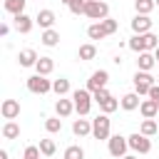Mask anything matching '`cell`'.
Wrapping results in <instances>:
<instances>
[{
	"label": "cell",
	"mask_w": 159,
	"mask_h": 159,
	"mask_svg": "<svg viewBox=\"0 0 159 159\" xmlns=\"http://www.w3.org/2000/svg\"><path fill=\"white\" fill-rule=\"evenodd\" d=\"M0 159H7V152H5V149L0 152Z\"/></svg>",
	"instance_id": "cell-39"
},
{
	"label": "cell",
	"mask_w": 159,
	"mask_h": 159,
	"mask_svg": "<svg viewBox=\"0 0 159 159\" xmlns=\"http://www.w3.org/2000/svg\"><path fill=\"white\" fill-rule=\"evenodd\" d=\"M109 97H112V94H109V89H107V87H104V89H97V92L92 94V99H94L97 104H102V102H104V99H109Z\"/></svg>",
	"instance_id": "cell-36"
},
{
	"label": "cell",
	"mask_w": 159,
	"mask_h": 159,
	"mask_svg": "<svg viewBox=\"0 0 159 159\" xmlns=\"http://www.w3.org/2000/svg\"><path fill=\"white\" fill-rule=\"evenodd\" d=\"M25 2H27V0H5V12H10V15H22V12H25Z\"/></svg>",
	"instance_id": "cell-25"
},
{
	"label": "cell",
	"mask_w": 159,
	"mask_h": 159,
	"mask_svg": "<svg viewBox=\"0 0 159 159\" xmlns=\"http://www.w3.org/2000/svg\"><path fill=\"white\" fill-rule=\"evenodd\" d=\"M40 40H42V45H47V47H55V45L60 42V32H57L55 27H52V30H45Z\"/></svg>",
	"instance_id": "cell-28"
},
{
	"label": "cell",
	"mask_w": 159,
	"mask_h": 159,
	"mask_svg": "<svg viewBox=\"0 0 159 159\" xmlns=\"http://www.w3.org/2000/svg\"><path fill=\"white\" fill-rule=\"evenodd\" d=\"M139 112H142V117H144V119H154V117H157V112H159V104H157L154 99H142Z\"/></svg>",
	"instance_id": "cell-17"
},
{
	"label": "cell",
	"mask_w": 159,
	"mask_h": 159,
	"mask_svg": "<svg viewBox=\"0 0 159 159\" xmlns=\"http://www.w3.org/2000/svg\"><path fill=\"white\" fill-rule=\"evenodd\" d=\"M35 70H37V75L47 77V75L55 70V62H52V57H40V60H37V65H35Z\"/></svg>",
	"instance_id": "cell-20"
},
{
	"label": "cell",
	"mask_w": 159,
	"mask_h": 159,
	"mask_svg": "<svg viewBox=\"0 0 159 159\" xmlns=\"http://www.w3.org/2000/svg\"><path fill=\"white\" fill-rule=\"evenodd\" d=\"M60 2H65V5H67V7H70V2H72V0H60Z\"/></svg>",
	"instance_id": "cell-41"
},
{
	"label": "cell",
	"mask_w": 159,
	"mask_h": 159,
	"mask_svg": "<svg viewBox=\"0 0 159 159\" xmlns=\"http://www.w3.org/2000/svg\"><path fill=\"white\" fill-rule=\"evenodd\" d=\"M72 102H75V112L80 117H84V114H89L94 99H92V92L89 89H75L72 92Z\"/></svg>",
	"instance_id": "cell-3"
},
{
	"label": "cell",
	"mask_w": 159,
	"mask_h": 159,
	"mask_svg": "<svg viewBox=\"0 0 159 159\" xmlns=\"http://www.w3.org/2000/svg\"><path fill=\"white\" fill-rule=\"evenodd\" d=\"M132 32H134V35H147V32H152V20H149V15H134V17H132Z\"/></svg>",
	"instance_id": "cell-10"
},
{
	"label": "cell",
	"mask_w": 159,
	"mask_h": 159,
	"mask_svg": "<svg viewBox=\"0 0 159 159\" xmlns=\"http://www.w3.org/2000/svg\"><path fill=\"white\" fill-rule=\"evenodd\" d=\"M65 159H84V149L80 144H72L65 149Z\"/></svg>",
	"instance_id": "cell-30"
},
{
	"label": "cell",
	"mask_w": 159,
	"mask_h": 159,
	"mask_svg": "<svg viewBox=\"0 0 159 159\" xmlns=\"http://www.w3.org/2000/svg\"><path fill=\"white\" fill-rule=\"evenodd\" d=\"M77 57H80V60H84V62H87V60H94V57H97V47H94L92 42H87V45H80V50H77Z\"/></svg>",
	"instance_id": "cell-23"
},
{
	"label": "cell",
	"mask_w": 159,
	"mask_h": 159,
	"mask_svg": "<svg viewBox=\"0 0 159 159\" xmlns=\"http://www.w3.org/2000/svg\"><path fill=\"white\" fill-rule=\"evenodd\" d=\"M0 112H2V117L10 122V119L20 117V102H17V99H2V104H0Z\"/></svg>",
	"instance_id": "cell-11"
},
{
	"label": "cell",
	"mask_w": 159,
	"mask_h": 159,
	"mask_svg": "<svg viewBox=\"0 0 159 159\" xmlns=\"http://www.w3.org/2000/svg\"><path fill=\"white\" fill-rule=\"evenodd\" d=\"M154 65H157L154 52H142V55L137 57V67H139V72H152Z\"/></svg>",
	"instance_id": "cell-12"
},
{
	"label": "cell",
	"mask_w": 159,
	"mask_h": 159,
	"mask_svg": "<svg viewBox=\"0 0 159 159\" xmlns=\"http://www.w3.org/2000/svg\"><path fill=\"white\" fill-rule=\"evenodd\" d=\"M2 137H5V139H17V137H20V124H17L15 119L5 122V124H2Z\"/></svg>",
	"instance_id": "cell-21"
},
{
	"label": "cell",
	"mask_w": 159,
	"mask_h": 159,
	"mask_svg": "<svg viewBox=\"0 0 159 159\" xmlns=\"http://www.w3.org/2000/svg\"><path fill=\"white\" fill-rule=\"evenodd\" d=\"M107 149H109V154H112L114 159H122V157H127L129 139H127V137H122V134H112V137L107 139Z\"/></svg>",
	"instance_id": "cell-5"
},
{
	"label": "cell",
	"mask_w": 159,
	"mask_h": 159,
	"mask_svg": "<svg viewBox=\"0 0 159 159\" xmlns=\"http://www.w3.org/2000/svg\"><path fill=\"white\" fill-rule=\"evenodd\" d=\"M92 137L99 139V142L112 137V119H109V114H97L92 119Z\"/></svg>",
	"instance_id": "cell-2"
},
{
	"label": "cell",
	"mask_w": 159,
	"mask_h": 159,
	"mask_svg": "<svg viewBox=\"0 0 159 159\" xmlns=\"http://www.w3.org/2000/svg\"><path fill=\"white\" fill-rule=\"evenodd\" d=\"M32 25H35V20L30 17V15H15V30L20 32V35H27L30 30H32Z\"/></svg>",
	"instance_id": "cell-13"
},
{
	"label": "cell",
	"mask_w": 159,
	"mask_h": 159,
	"mask_svg": "<svg viewBox=\"0 0 159 159\" xmlns=\"http://www.w3.org/2000/svg\"><path fill=\"white\" fill-rule=\"evenodd\" d=\"M149 99H154V102L159 104V84H154V87L149 89Z\"/></svg>",
	"instance_id": "cell-37"
},
{
	"label": "cell",
	"mask_w": 159,
	"mask_h": 159,
	"mask_svg": "<svg viewBox=\"0 0 159 159\" xmlns=\"http://www.w3.org/2000/svg\"><path fill=\"white\" fill-rule=\"evenodd\" d=\"M117 107H119V102H117L114 97H109V99H104V102L99 104V109H102V114H112V112H114Z\"/></svg>",
	"instance_id": "cell-31"
},
{
	"label": "cell",
	"mask_w": 159,
	"mask_h": 159,
	"mask_svg": "<svg viewBox=\"0 0 159 159\" xmlns=\"http://www.w3.org/2000/svg\"><path fill=\"white\" fill-rule=\"evenodd\" d=\"M154 7H157L154 0H134V10H137V15H149Z\"/></svg>",
	"instance_id": "cell-27"
},
{
	"label": "cell",
	"mask_w": 159,
	"mask_h": 159,
	"mask_svg": "<svg viewBox=\"0 0 159 159\" xmlns=\"http://www.w3.org/2000/svg\"><path fill=\"white\" fill-rule=\"evenodd\" d=\"M157 84V77H152V72H139L134 75V92L142 97V94H149V89Z\"/></svg>",
	"instance_id": "cell-6"
},
{
	"label": "cell",
	"mask_w": 159,
	"mask_h": 159,
	"mask_svg": "<svg viewBox=\"0 0 159 159\" xmlns=\"http://www.w3.org/2000/svg\"><path fill=\"white\" fill-rule=\"evenodd\" d=\"M7 32H10V25H7V22H2V25H0V35H2V37H5V35H7Z\"/></svg>",
	"instance_id": "cell-38"
},
{
	"label": "cell",
	"mask_w": 159,
	"mask_h": 159,
	"mask_svg": "<svg viewBox=\"0 0 159 159\" xmlns=\"http://www.w3.org/2000/svg\"><path fill=\"white\" fill-rule=\"evenodd\" d=\"M45 129H47L50 134L62 132V119H60V117H47V119H45Z\"/></svg>",
	"instance_id": "cell-29"
},
{
	"label": "cell",
	"mask_w": 159,
	"mask_h": 159,
	"mask_svg": "<svg viewBox=\"0 0 159 159\" xmlns=\"http://www.w3.org/2000/svg\"><path fill=\"white\" fill-rule=\"evenodd\" d=\"M37 60H40V57H37V52H35V50H30V47H27V50H22V52L17 55L20 67H35V65H37Z\"/></svg>",
	"instance_id": "cell-15"
},
{
	"label": "cell",
	"mask_w": 159,
	"mask_h": 159,
	"mask_svg": "<svg viewBox=\"0 0 159 159\" xmlns=\"http://www.w3.org/2000/svg\"><path fill=\"white\" fill-rule=\"evenodd\" d=\"M52 92H55L57 97H65V94L70 92V80H67V77H60V80H52Z\"/></svg>",
	"instance_id": "cell-24"
},
{
	"label": "cell",
	"mask_w": 159,
	"mask_h": 159,
	"mask_svg": "<svg viewBox=\"0 0 159 159\" xmlns=\"http://www.w3.org/2000/svg\"><path fill=\"white\" fill-rule=\"evenodd\" d=\"M159 47V37L154 32H147V35H132L129 37V50L142 55V52H154Z\"/></svg>",
	"instance_id": "cell-1"
},
{
	"label": "cell",
	"mask_w": 159,
	"mask_h": 159,
	"mask_svg": "<svg viewBox=\"0 0 159 159\" xmlns=\"http://www.w3.org/2000/svg\"><path fill=\"white\" fill-rule=\"evenodd\" d=\"M107 82H109V72H107V70H97V72L89 75V80H87V89L94 94L97 89H104Z\"/></svg>",
	"instance_id": "cell-9"
},
{
	"label": "cell",
	"mask_w": 159,
	"mask_h": 159,
	"mask_svg": "<svg viewBox=\"0 0 159 159\" xmlns=\"http://www.w3.org/2000/svg\"><path fill=\"white\" fill-rule=\"evenodd\" d=\"M55 149H57V147H55V142H52V139H40V152H42L45 157H52V154H55Z\"/></svg>",
	"instance_id": "cell-32"
},
{
	"label": "cell",
	"mask_w": 159,
	"mask_h": 159,
	"mask_svg": "<svg viewBox=\"0 0 159 159\" xmlns=\"http://www.w3.org/2000/svg\"><path fill=\"white\" fill-rule=\"evenodd\" d=\"M72 132H75V137H87V134H92V122L89 119H75Z\"/></svg>",
	"instance_id": "cell-19"
},
{
	"label": "cell",
	"mask_w": 159,
	"mask_h": 159,
	"mask_svg": "<svg viewBox=\"0 0 159 159\" xmlns=\"http://www.w3.org/2000/svg\"><path fill=\"white\" fill-rule=\"evenodd\" d=\"M87 2H89V0H87Z\"/></svg>",
	"instance_id": "cell-45"
},
{
	"label": "cell",
	"mask_w": 159,
	"mask_h": 159,
	"mask_svg": "<svg viewBox=\"0 0 159 159\" xmlns=\"http://www.w3.org/2000/svg\"><path fill=\"white\" fill-rule=\"evenodd\" d=\"M87 37H89V40H104V37H107V30L102 27V22H92V25L87 27Z\"/></svg>",
	"instance_id": "cell-22"
},
{
	"label": "cell",
	"mask_w": 159,
	"mask_h": 159,
	"mask_svg": "<svg viewBox=\"0 0 159 159\" xmlns=\"http://www.w3.org/2000/svg\"><path fill=\"white\" fill-rule=\"evenodd\" d=\"M35 22H37L42 30H52V25H55V12H52V10H40L37 17H35Z\"/></svg>",
	"instance_id": "cell-14"
},
{
	"label": "cell",
	"mask_w": 159,
	"mask_h": 159,
	"mask_svg": "<svg viewBox=\"0 0 159 159\" xmlns=\"http://www.w3.org/2000/svg\"><path fill=\"white\" fill-rule=\"evenodd\" d=\"M154 2H157V5H159V0H154Z\"/></svg>",
	"instance_id": "cell-43"
},
{
	"label": "cell",
	"mask_w": 159,
	"mask_h": 159,
	"mask_svg": "<svg viewBox=\"0 0 159 159\" xmlns=\"http://www.w3.org/2000/svg\"><path fill=\"white\" fill-rule=\"evenodd\" d=\"M157 84H159V77H157Z\"/></svg>",
	"instance_id": "cell-44"
},
{
	"label": "cell",
	"mask_w": 159,
	"mask_h": 159,
	"mask_svg": "<svg viewBox=\"0 0 159 159\" xmlns=\"http://www.w3.org/2000/svg\"><path fill=\"white\" fill-rule=\"evenodd\" d=\"M154 57H157V65H159V47L154 50Z\"/></svg>",
	"instance_id": "cell-40"
},
{
	"label": "cell",
	"mask_w": 159,
	"mask_h": 159,
	"mask_svg": "<svg viewBox=\"0 0 159 159\" xmlns=\"http://www.w3.org/2000/svg\"><path fill=\"white\" fill-rule=\"evenodd\" d=\"M122 159H137V157H132V154H127V157H122Z\"/></svg>",
	"instance_id": "cell-42"
},
{
	"label": "cell",
	"mask_w": 159,
	"mask_h": 159,
	"mask_svg": "<svg viewBox=\"0 0 159 159\" xmlns=\"http://www.w3.org/2000/svg\"><path fill=\"white\" fill-rule=\"evenodd\" d=\"M84 5H87V0H72L70 2V12L72 15H84Z\"/></svg>",
	"instance_id": "cell-33"
},
{
	"label": "cell",
	"mask_w": 159,
	"mask_h": 159,
	"mask_svg": "<svg viewBox=\"0 0 159 159\" xmlns=\"http://www.w3.org/2000/svg\"><path fill=\"white\" fill-rule=\"evenodd\" d=\"M84 15H87L89 20H94V22H102V20L109 17V5L102 2V0H89V2L84 5Z\"/></svg>",
	"instance_id": "cell-4"
},
{
	"label": "cell",
	"mask_w": 159,
	"mask_h": 159,
	"mask_svg": "<svg viewBox=\"0 0 159 159\" xmlns=\"http://www.w3.org/2000/svg\"><path fill=\"white\" fill-rule=\"evenodd\" d=\"M127 139H129V149H132V152H137V154H149V152H152V139H149V137L134 132V134H129Z\"/></svg>",
	"instance_id": "cell-8"
},
{
	"label": "cell",
	"mask_w": 159,
	"mask_h": 159,
	"mask_svg": "<svg viewBox=\"0 0 159 159\" xmlns=\"http://www.w3.org/2000/svg\"><path fill=\"white\" fill-rule=\"evenodd\" d=\"M119 104H122V109L132 112V109H139L142 99H139V94H137V92H129V94H124V97L119 99Z\"/></svg>",
	"instance_id": "cell-18"
},
{
	"label": "cell",
	"mask_w": 159,
	"mask_h": 159,
	"mask_svg": "<svg viewBox=\"0 0 159 159\" xmlns=\"http://www.w3.org/2000/svg\"><path fill=\"white\" fill-rule=\"evenodd\" d=\"M27 89L32 92V94H47L50 89H52V82L47 80V77H42V75H32V77H27Z\"/></svg>",
	"instance_id": "cell-7"
},
{
	"label": "cell",
	"mask_w": 159,
	"mask_h": 159,
	"mask_svg": "<svg viewBox=\"0 0 159 159\" xmlns=\"http://www.w3.org/2000/svg\"><path fill=\"white\" fill-rule=\"evenodd\" d=\"M102 27L107 30V35H112V32H117V27H119V25H117V20H114V17H107V20H102Z\"/></svg>",
	"instance_id": "cell-35"
},
{
	"label": "cell",
	"mask_w": 159,
	"mask_h": 159,
	"mask_svg": "<svg viewBox=\"0 0 159 159\" xmlns=\"http://www.w3.org/2000/svg\"><path fill=\"white\" fill-rule=\"evenodd\" d=\"M55 112H57V117H70V114L75 112V102H72V99L60 97V99L55 102Z\"/></svg>",
	"instance_id": "cell-16"
},
{
	"label": "cell",
	"mask_w": 159,
	"mask_h": 159,
	"mask_svg": "<svg viewBox=\"0 0 159 159\" xmlns=\"http://www.w3.org/2000/svg\"><path fill=\"white\" fill-rule=\"evenodd\" d=\"M40 147H35V144H30L27 149H25V154H22V159H40Z\"/></svg>",
	"instance_id": "cell-34"
},
{
	"label": "cell",
	"mask_w": 159,
	"mask_h": 159,
	"mask_svg": "<svg viewBox=\"0 0 159 159\" xmlns=\"http://www.w3.org/2000/svg\"><path fill=\"white\" fill-rule=\"evenodd\" d=\"M159 132V124L154 122V119H144L142 124H139V134H144V137H154Z\"/></svg>",
	"instance_id": "cell-26"
}]
</instances>
